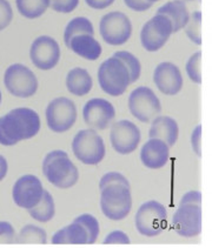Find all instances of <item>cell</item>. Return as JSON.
<instances>
[{
	"instance_id": "1",
	"label": "cell",
	"mask_w": 212,
	"mask_h": 248,
	"mask_svg": "<svg viewBox=\"0 0 212 248\" xmlns=\"http://www.w3.org/2000/svg\"><path fill=\"white\" fill-rule=\"evenodd\" d=\"M40 129V118L31 108L12 109L0 118V144L13 146L25 139L37 136Z\"/></svg>"
},
{
	"instance_id": "2",
	"label": "cell",
	"mask_w": 212,
	"mask_h": 248,
	"mask_svg": "<svg viewBox=\"0 0 212 248\" xmlns=\"http://www.w3.org/2000/svg\"><path fill=\"white\" fill-rule=\"evenodd\" d=\"M43 173L58 188H70L78 181V170L64 151H53L45 156Z\"/></svg>"
},
{
	"instance_id": "3",
	"label": "cell",
	"mask_w": 212,
	"mask_h": 248,
	"mask_svg": "<svg viewBox=\"0 0 212 248\" xmlns=\"http://www.w3.org/2000/svg\"><path fill=\"white\" fill-rule=\"evenodd\" d=\"M100 191V207L104 216L114 221L125 219L132 208L130 187L114 184L104 187Z\"/></svg>"
},
{
	"instance_id": "4",
	"label": "cell",
	"mask_w": 212,
	"mask_h": 248,
	"mask_svg": "<svg viewBox=\"0 0 212 248\" xmlns=\"http://www.w3.org/2000/svg\"><path fill=\"white\" fill-rule=\"evenodd\" d=\"M98 81L106 94L119 96L130 85V76L122 60L111 57L99 66Z\"/></svg>"
},
{
	"instance_id": "5",
	"label": "cell",
	"mask_w": 212,
	"mask_h": 248,
	"mask_svg": "<svg viewBox=\"0 0 212 248\" xmlns=\"http://www.w3.org/2000/svg\"><path fill=\"white\" fill-rule=\"evenodd\" d=\"M76 158L85 165H97L105 156V145L95 129H82L77 133L72 141Z\"/></svg>"
},
{
	"instance_id": "6",
	"label": "cell",
	"mask_w": 212,
	"mask_h": 248,
	"mask_svg": "<svg viewBox=\"0 0 212 248\" xmlns=\"http://www.w3.org/2000/svg\"><path fill=\"white\" fill-rule=\"evenodd\" d=\"M166 209L158 201H147L140 206L136 214L137 231L145 236H157L166 228Z\"/></svg>"
},
{
	"instance_id": "7",
	"label": "cell",
	"mask_w": 212,
	"mask_h": 248,
	"mask_svg": "<svg viewBox=\"0 0 212 248\" xmlns=\"http://www.w3.org/2000/svg\"><path fill=\"white\" fill-rule=\"evenodd\" d=\"M4 84L8 92L18 98H30L38 90V80L34 73L21 64L11 65L4 76Z\"/></svg>"
},
{
	"instance_id": "8",
	"label": "cell",
	"mask_w": 212,
	"mask_h": 248,
	"mask_svg": "<svg viewBox=\"0 0 212 248\" xmlns=\"http://www.w3.org/2000/svg\"><path fill=\"white\" fill-rule=\"evenodd\" d=\"M77 120L76 105L68 98L54 99L46 108V121L51 131L64 133L74 125Z\"/></svg>"
},
{
	"instance_id": "9",
	"label": "cell",
	"mask_w": 212,
	"mask_h": 248,
	"mask_svg": "<svg viewBox=\"0 0 212 248\" xmlns=\"http://www.w3.org/2000/svg\"><path fill=\"white\" fill-rule=\"evenodd\" d=\"M129 108L134 118L142 123H150L162 111L161 101L151 88H136L129 98Z\"/></svg>"
},
{
	"instance_id": "10",
	"label": "cell",
	"mask_w": 212,
	"mask_h": 248,
	"mask_svg": "<svg viewBox=\"0 0 212 248\" xmlns=\"http://www.w3.org/2000/svg\"><path fill=\"white\" fill-rule=\"evenodd\" d=\"M172 34V25L169 18L163 15H156L143 26L140 32L142 45L148 52L161 49Z\"/></svg>"
},
{
	"instance_id": "11",
	"label": "cell",
	"mask_w": 212,
	"mask_h": 248,
	"mask_svg": "<svg viewBox=\"0 0 212 248\" xmlns=\"http://www.w3.org/2000/svg\"><path fill=\"white\" fill-rule=\"evenodd\" d=\"M100 34L109 45H123L132 34L130 19L122 12L107 13L100 20Z\"/></svg>"
},
{
	"instance_id": "12",
	"label": "cell",
	"mask_w": 212,
	"mask_h": 248,
	"mask_svg": "<svg viewBox=\"0 0 212 248\" xmlns=\"http://www.w3.org/2000/svg\"><path fill=\"white\" fill-rule=\"evenodd\" d=\"M172 225L175 231L184 238H194L202 232V205L179 203L173 214Z\"/></svg>"
},
{
	"instance_id": "13",
	"label": "cell",
	"mask_w": 212,
	"mask_h": 248,
	"mask_svg": "<svg viewBox=\"0 0 212 248\" xmlns=\"http://www.w3.org/2000/svg\"><path fill=\"white\" fill-rule=\"evenodd\" d=\"M112 147L120 154H130L137 150L140 142V131L133 123L120 120L114 124L110 133Z\"/></svg>"
},
{
	"instance_id": "14",
	"label": "cell",
	"mask_w": 212,
	"mask_h": 248,
	"mask_svg": "<svg viewBox=\"0 0 212 248\" xmlns=\"http://www.w3.org/2000/svg\"><path fill=\"white\" fill-rule=\"evenodd\" d=\"M30 57L35 67L43 71H49L57 66L59 62V45L53 38L43 35L33 41L30 49Z\"/></svg>"
},
{
	"instance_id": "15",
	"label": "cell",
	"mask_w": 212,
	"mask_h": 248,
	"mask_svg": "<svg viewBox=\"0 0 212 248\" xmlns=\"http://www.w3.org/2000/svg\"><path fill=\"white\" fill-rule=\"evenodd\" d=\"M84 121L92 129H106L115 117L114 107L105 99H91L82 108Z\"/></svg>"
},
{
	"instance_id": "16",
	"label": "cell",
	"mask_w": 212,
	"mask_h": 248,
	"mask_svg": "<svg viewBox=\"0 0 212 248\" xmlns=\"http://www.w3.org/2000/svg\"><path fill=\"white\" fill-rule=\"evenodd\" d=\"M44 188L40 180L34 175H24L13 186L12 197L16 206L30 209L34 207L43 197Z\"/></svg>"
},
{
	"instance_id": "17",
	"label": "cell",
	"mask_w": 212,
	"mask_h": 248,
	"mask_svg": "<svg viewBox=\"0 0 212 248\" xmlns=\"http://www.w3.org/2000/svg\"><path fill=\"white\" fill-rule=\"evenodd\" d=\"M153 81L162 93L176 95L183 87V77L179 68L172 62H162L156 67Z\"/></svg>"
},
{
	"instance_id": "18",
	"label": "cell",
	"mask_w": 212,
	"mask_h": 248,
	"mask_svg": "<svg viewBox=\"0 0 212 248\" xmlns=\"http://www.w3.org/2000/svg\"><path fill=\"white\" fill-rule=\"evenodd\" d=\"M170 156V147L159 139H150L143 146L140 160L151 170H158L167 164Z\"/></svg>"
},
{
	"instance_id": "19",
	"label": "cell",
	"mask_w": 212,
	"mask_h": 248,
	"mask_svg": "<svg viewBox=\"0 0 212 248\" xmlns=\"http://www.w3.org/2000/svg\"><path fill=\"white\" fill-rule=\"evenodd\" d=\"M178 134H179V128L176 120L166 115H162L152 121L148 136L150 139H159L171 147L177 141Z\"/></svg>"
},
{
	"instance_id": "20",
	"label": "cell",
	"mask_w": 212,
	"mask_h": 248,
	"mask_svg": "<svg viewBox=\"0 0 212 248\" xmlns=\"http://www.w3.org/2000/svg\"><path fill=\"white\" fill-rule=\"evenodd\" d=\"M68 48L86 60H97L103 51L100 44L91 34L74 35L68 44Z\"/></svg>"
},
{
	"instance_id": "21",
	"label": "cell",
	"mask_w": 212,
	"mask_h": 248,
	"mask_svg": "<svg viewBox=\"0 0 212 248\" xmlns=\"http://www.w3.org/2000/svg\"><path fill=\"white\" fill-rule=\"evenodd\" d=\"M157 15H163L169 18L172 25V33H177L181 29H184L190 18L185 2L180 1V0L166 2L157 11Z\"/></svg>"
},
{
	"instance_id": "22",
	"label": "cell",
	"mask_w": 212,
	"mask_h": 248,
	"mask_svg": "<svg viewBox=\"0 0 212 248\" xmlns=\"http://www.w3.org/2000/svg\"><path fill=\"white\" fill-rule=\"evenodd\" d=\"M92 78L85 68H73L66 77V87L68 92L74 95L82 96L89 94L92 90Z\"/></svg>"
},
{
	"instance_id": "23",
	"label": "cell",
	"mask_w": 212,
	"mask_h": 248,
	"mask_svg": "<svg viewBox=\"0 0 212 248\" xmlns=\"http://www.w3.org/2000/svg\"><path fill=\"white\" fill-rule=\"evenodd\" d=\"M52 244H87V234L84 227L78 222L68 225L67 227L58 231L52 238Z\"/></svg>"
},
{
	"instance_id": "24",
	"label": "cell",
	"mask_w": 212,
	"mask_h": 248,
	"mask_svg": "<svg viewBox=\"0 0 212 248\" xmlns=\"http://www.w3.org/2000/svg\"><path fill=\"white\" fill-rule=\"evenodd\" d=\"M29 213L33 219L39 222H48L53 219L56 214V206L52 195L48 191H44L39 202L34 207L30 208Z\"/></svg>"
},
{
	"instance_id": "25",
	"label": "cell",
	"mask_w": 212,
	"mask_h": 248,
	"mask_svg": "<svg viewBox=\"0 0 212 248\" xmlns=\"http://www.w3.org/2000/svg\"><path fill=\"white\" fill-rule=\"evenodd\" d=\"M19 13L27 19L39 18L49 6V0H16Z\"/></svg>"
},
{
	"instance_id": "26",
	"label": "cell",
	"mask_w": 212,
	"mask_h": 248,
	"mask_svg": "<svg viewBox=\"0 0 212 248\" xmlns=\"http://www.w3.org/2000/svg\"><path fill=\"white\" fill-rule=\"evenodd\" d=\"M78 34H95V30H93L92 23L87 18L84 16H78L74 18L70 23L67 24L64 33V40L66 47H68V44L74 35Z\"/></svg>"
},
{
	"instance_id": "27",
	"label": "cell",
	"mask_w": 212,
	"mask_h": 248,
	"mask_svg": "<svg viewBox=\"0 0 212 248\" xmlns=\"http://www.w3.org/2000/svg\"><path fill=\"white\" fill-rule=\"evenodd\" d=\"M16 242L18 244H46L48 238L43 228L27 225L20 231L18 238H16Z\"/></svg>"
},
{
	"instance_id": "28",
	"label": "cell",
	"mask_w": 212,
	"mask_h": 248,
	"mask_svg": "<svg viewBox=\"0 0 212 248\" xmlns=\"http://www.w3.org/2000/svg\"><path fill=\"white\" fill-rule=\"evenodd\" d=\"M114 57L118 58L119 60H122L123 64L126 66V68H128L129 71V76H130V84L138 80L142 68H140L139 60L137 59L133 54L126 51H119V52H115Z\"/></svg>"
},
{
	"instance_id": "29",
	"label": "cell",
	"mask_w": 212,
	"mask_h": 248,
	"mask_svg": "<svg viewBox=\"0 0 212 248\" xmlns=\"http://www.w3.org/2000/svg\"><path fill=\"white\" fill-rule=\"evenodd\" d=\"M185 31L190 40L194 41L197 45L202 44V12L196 11L189 18L188 24L185 25Z\"/></svg>"
},
{
	"instance_id": "30",
	"label": "cell",
	"mask_w": 212,
	"mask_h": 248,
	"mask_svg": "<svg viewBox=\"0 0 212 248\" xmlns=\"http://www.w3.org/2000/svg\"><path fill=\"white\" fill-rule=\"evenodd\" d=\"M74 222H78L84 227L85 232L87 234V244H95L99 235V224L95 217L91 214H82L78 217Z\"/></svg>"
},
{
	"instance_id": "31",
	"label": "cell",
	"mask_w": 212,
	"mask_h": 248,
	"mask_svg": "<svg viewBox=\"0 0 212 248\" xmlns=\"http://www.w3.org/2000/svg\"><path fill=\"white\" fill-rule=\"evenodd\" d=\"M189 78L196 84H202V52L198 51L188 60L185 66Z\"/></svg>"
},
{
	"instance_id": "32",
	"label": "cell",
	"mask_w": 212,
	"mask_h": 248,
	"mask_svg": "<svg viewBox=\"0 0 212 248\" xmlns=\"http://www.w3.org/2000/svg\"><path fill=\"white\" fill-rule=\"evenodd\" d=\"M79 0H49V6L60 13H71L78 6Z\"/></svg>"
},
{
	"instance_id": "33",
	"label": "cell",
	"mask_w": 212,
	"mask_h": 248,
	"mask_svg": "<svg viewBox=\"0 0 212 248\" xmlns=\"http://www.w3.org/2000/svg\"><path fill=\"white\" fill-rule=\"evenodd\" d=\"M114 184H120L126 187H130V183L128 181V179H126L123 174H120V173H117V172H110L104 175L103 178H101L100 183H99V187H100V189H103L104 187L109 186V185H114Z\"/></svg>"
},
{
	"instance_id": "34",
	"label": "cell",
	"mask_w": 212,
	"mask_h": 248,
	"mask_svg": "<svg viewBox=\"0 0 212 248\" xmlns=\"http://www.w3.org/2000/svg\"><path fill=\"white\" fill-rule=\"evenodd\" d=\"M13 11L7 0H0V31L5 30L12 21Z\"/></svg>"
},
{
	"instance_id": "35",
	"label": "cell",
	"mask_w": 212,
	"mask_h": 248,
	"mask_svg": "<svg viewBox=\"0 0 212 248\" xmlns=\"http://www.w3.org/2000/svg\"><path fill=\"white\" fill-rule=\"evenodd\" d=\"M16 242L15 228L10 222L0 221V244H13Z\"/></svg>"
},
{
	"instance_id": "36",
	"label": "cell",
	"mask_w": 212,
	"mask_h": 248,
	"mask_svg": "<svg viewBox=\"0 0 212 248\" xmlns=\"http://www.w3.org/2000/svg\"><path fill=\"white\" fill-rule=\"evenodd\" d=\"M104 244H130V239L122 231H114V232L110 233L104 240Z\"/></svg>"
},
{
	"instance_id": "37",
	"label": "cell",
	"mask_w": 212,
	"mask_h": 248,
	"mask_svg": "<svg viewBox=\"0 0 212 248\" xmlns=\"http://www.w3.org/2000/svg\"><path fill=\"white\" fill-rule=\"evenodd\" d=\"M200 140H202V126L198 125L197 127L195 128L191 137L192 148H194L195 153H196L198 156H202V142H200Z\"/></svg>"
},
{
	"instance_id": "38",
	"label": "cell",
	"mask_w": 212,
	"mask_h": 248,
	"mask_svg": "<svg viewBox=\"0 0 212 248\" xmlns=\"http://www.w3.org/2000/svg\"><path fill=\"white\" fill-rule=\"evenodd\" d=\"M126 6L137 12H144L152 6V2H148L147 0H124Z\"/></svg>"
},
{
	"instance_id": "39",
	"label": "cell",
	"mask_w": 212,
	"mask_h": 248,
	"mask_svg": "<svg viewBox=\"0 0 212 248\" xmlns=\"http://www.w3.org/2000/svg\"><path fill=\"white\" fill-rule=\"evenodd\" d=\"M179 203H197V205H202V194L198 191H191L186 193L181 198Z\"/></svg>"
},
{
	"instance_id": "40",
	"label": "cell",
	"mask_w": 212,
	"mask_h": 248,
	"mask_svg": "<svg viewBox=\"0 0 212 248\" xmlns=\"http://www.w3.org/2000/svg\"><path fill=\"white\" fill-rule=\"evenodd\" d=\"M90 7L95 10H104L114 2V0H85Z\"/></svg>"
},
{
	"instance_id": "41",
	"label": "cell",
	"mask_w": 212,
	"mask_h": 248,
	"mask_svg": "<svg viewBox=\"0 0 212 248\" xmlns=\"http://www.w3.org/2000/svg\"><path fill=\"white\" fill-rule=\"evenodd\" d=\"M7 170H8V166H7L6 159H5L2 155H0V181L6 176Z\"/></svg>"
},
{
	"instance_id": "42",
	"label": "cell",
	"mask_w": 212,
	"mask_h": 248,
	"mask_svg": "<svg viewBox=\"0 0 212 248\" xmlns=\"http://www.w3.org/2000/svg\"><path fill=\"white\" fill-rule=\"evenodd\" d=\"M147 1H148V2H152V4H153V2H156V1H159V0H147Z\"/></svg>"
},
{
	"instance_id": "43",
	"label": "cell",
	"mask_w": 212,
	"mask_h": 248,
	"mask_svg": "<svg viewBox=\"0 0 212 248\" xmlns=\"http://www.w3.org/2000/svg\"><path fill=\"white\" fill-rule=\"evenodd\" d=\"M180 1H183V2H186V1H195V0H180Z\"/></svg>"
},
{
	"instance_id": "44",
	"label": "cell",
	"mask_w": 212,
	"mask_h": 248,
	"mask_svg": "<svg viewBox=\"0 0 212 248\" xmlns=\"http://www.w3.org/2000/svg\"><path fill=\"white\" fill-rule=\"evenodd\" d=\"M0 103H1V92H0Z\"/></svg>"
}]
</instances>
